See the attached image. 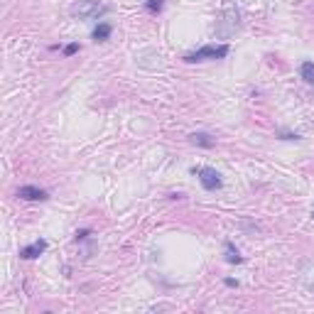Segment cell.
<instances>
[{
  "mask_svg": "<svg viewBox=\"0 0 314 314\" xmlns=\"http://www.w3.org/2000/svg\"><path fill=\"white\" fill-rule=\"evenodd\" d=\"M312 219H314V209H312Z\"/></svg>",
  "mask_w": 314,
  "mask_h": 314,
  "instance_id": "4fadbf2b",
  "label": "cell"
},
{
  "mask_svg": "<svg viewBox=\"0 0 314 314\" xmlns=\"http://www.w3.org/2000/svg\"><path fill=\"white\" fill-rule=\"evenodd\" d=\"M226 287H238V280H233V278H228V280H226Z\"/></svg>",
  "mask_w": 314,
  "mask_h": 314,
  "instance_id": "7c38bea8",
  "label": "cell"
},
{
  "mask_svg": "<svg viewBox=\"0 0 314 314\" xmlns=\"http://www.w3.org/2000/svg\"><path fill=\"white\" fill-rule=\"evenodd\" d=\"M45 250H47V241H45V238H40V241H34V243H30V246L20 248V258H25V260L40 258Z\"/></svg>",
  "mask_w": 314,
  "mask_h": 314,
  "instance_id": "5b68a950",
  "label": "cell"
},
{
  "mask_svg": "<svg viewBox=\"0 0 314 314\" xmlns=\"http://www.w3.org/2000/svg\"><path fill=\"white\" fill-rule=\"evenodd\" d=\"M76 52H78V45H76V42H71V45H67V47H64V54H67V56L76 54Z\"/></svg>",
  "mask_w": 314,
  "mask_h": 314,
  "instance_id": "8fae6325",
  "label": "cell"
},
{
  "mask_svg": "<svg viewBox=\"0 0 314 314\" xmlns=\"http://www.w3.org/2000/svg\"><path fill=\"white\" fill-rule=\"evenodd\" d=\"M224 258H226V263H231V265H241V263H243V256L238 253V248L233 246V241H226L224 243Z\"/></svg>",
  "mask_w": 314,
  "mask_h": 314,
  "instance_id": "8992f818",
  "label": "cell"
},
{
  "mask_svg": "<svg viewBox=\"0 0 314 314\" xmlns=\"http://www.w3.org/2000/svg\"><path fill=\"white\" fill-rule=\"evenodd\" d=\"M106 10L101 0H78L71 5V17H78V20H91V17H99V12Z\"/></svg>",
  "mask_w": 314,
  "mask_h": 314,
  "instance_id": "7a4b0ae2",
  "label": "cell"
},
{
  "mask_svg": "<svg viewBox=\"0 0 314 314\" xmlns=\"http://www.w3.org/2000/svg\"><path fill=\"white\" fill-rule=\"evenodd\" d=\"M194 174L199 177V182H202V187L206 191L221 189V184H224L221 174H219V172H216L213 167H194Z\"/></svg>",
  "mask_w": 314,
  "mask_h": 314,
  "instance_id": "3957f363",
  "label": "cell"
},
{
  "mask_svg": "<svg viewBox=\"0 0 314 314\" xmlns=\"http://www.w3.org/2000/svg\"><path fill=\"white\" fill-rule=\"evenodd\" d=\"M111 34H113V25L111 23H99L96 25V30L91 32V37H93V42H106Z\"/></svg>",
  "mask_w": 314,
  "mask_h": 314,
  "instance_id": "52a82bcc",
  "label": "cell"
},
{
  "mask_svg": "<svg viewBox=\"0 0 314 314\" xmlns=\"http://www.w3.org/2000/svg\"><path fill=\"white\" fill-rule=\"evenodd\" d=\"M145 8L150 12H162V8H165V0H147Z\"/></svg>",
  "mask_w": 314,
  "mask_h": 314,
  "instance_id": "30bf717a",
  "label": "cell"
},
{
  "mask_svg": "<svg viewBox=\"0 0 314 314\" xmlns=\"http://www.w3.org/2000/svg\"><path fill=\"white\" fill-rule=\"evenodd\" d=\"M300 76L307 81V84H314V62H304L300 67Z\"/></svg>",
  "mask_w": 314,
  "mask_h": 314,
  "instance_id": "9c48e42d",
  "label": "cell"
},
{
  "mask_svg": "<svg viewBox=\"0 0 314 314\" xmlns=\"http://www.w3.org/2000/svg\"><path fill=\"white\" fill-rule=\"evenodd\" d=\"M189 143L191 145H199V147H213L216 140H213L209 133H191L189 135Z\"/></svg>",
  "mask_w": 314,
  "mask_h": 314,
  "instance_id": "ba28073f",
  "label": "cell"
},
{
  "mask_svg": "<svg viewBox=\"0 0 314 314\" xmlns=\"http://www.w3.org/2000/svg\"><path fill=\"white\" fill-rule=\"evenodd\" d=\"M17 197L25 199V202H47L49 199V194L45 189H40V187H34V184H25L17 189Z\"/></svg>",
  "mask_w": 314,
  "mask_h": 314,
  "instance_id": "277c9868",
  "label": "cell"
},
{
  "mask_svg": "<svg viewBox=\"0 0 314 314\" xmlns=\"http://www.w3.org/2000/svg\"><path fill=\"white\" fill-rule=\"evenodd\" d=\"M228 45H204L199 47L197 52H189L184 54V62H204V59H224L228 56Z\"/></svg>",
  "mask_w": 314,
  "mask_h": 314,
  "instance_id": "6da1fadb",
  "label": "cell"
}]
</instances>
